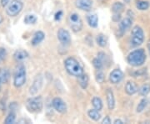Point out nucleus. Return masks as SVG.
I'll return each instance as SVG.
<instances>
[{
	"label": "nucleus",
	"instance_id": "obj_3",
	"mask_svg": "<svg viewBox=\"0 0 150 124\" xmlns=\"http://www.w3.org/2000/svg\"><path fill=\"white\" fill-rule=\"evenodd\" d=\"M144 41V32L143 29L139 26L135 25L132 29L131 32V39L130 44L133 47H139L141 44H143Z\"/></svg>",
	"mask_w": 150,
	"mask_h": 124
},
{
	"label": "nucleus",
	"instance_id": "obj_7",
	"mask_svg": "<svg viewBox=\"0 0 150 124\" xmlns=\"http://www.w3.org/2000/svg\"><path fill=\"white\" fill-rule=\"evenodd\" d=\"M69 24L72 30L75 33L79 32L83 29V20L76 13H73L69 16Z\"/></svg>",
	"mask_w": 150,
	"mask_h": 124
},
{
	"label": "nucleus",
	"instance_id": "obj_39",
	"mask_svg": "<svg viewBox=\"0 0 150 124\" xmlns=\"http://www.w3.org/2000/svg\"><path fill=\"white\" fill-rule=\"evenodd\" d=\"M2 84H3V83H2V81L0 80V91H1V86H2Z\"/></svg>",
	"mask_w": 150,
	"mask_h": 124
},
{
	"label": "nucleus",
	"instance_id": "obj_6",
	"mask_svg": "<svg viewBox=\"0 0 150 124\" xmlns=\"http://www.w3.org/2000/svg\"><path fill=\"white\" fill-rule=\"evenodd\" d=\"M26 108L30 113H39L43 109V100L41 97H35L27 100Z\"/></svg>",
	"mask_w": 150,
	"mask_h": 124
},
{
	"label": "nucleus",
	"instance_id": "obj_32",
	"mask_svg": "<svg viewBox=\"0 0 150 124\" xmlns=\"http://www.w3.org/2000/svg\"><path fill=\"white\" fill-rule=\"evenodd\" d=\"M102 123L103 124H110L111 123V119L110 118L107 116V117H105L102 120Z\"/></svg>",
	"mask_w": 150,
	"mask_h": 124
},
{
	"label": "nucleus",
	"instance_id": "obj_20",
	"mask_svg": "<svg viewBox=\"0 0 150 124\" xmlns=\"http://www.w3.org/2000/svg\"><path fill=\"white\" fill-rule=\"evenodd\" d=\"M88 116L89 117V118L92 119L93 121H95V122L99 121L101 118V114L99 113V111L96 110L95 108L88 110Z\"/></svg>",
	"mask_w": 150,
	"mask_h": 124
},
{
	"label": "nucleus",
	"instance_id": "obj_9",
	"mask_svg": "<svg viewBox=\"0 0 150 124\" xmlns=\"http://www.w3.org/2000/svg\"><path fill=\"white\" fill-rule=\"evenodd\" d=\"M52 105L54 109L56 110V112H58L59 113L64 114L67 112V104L65 103L63 99H61L59 97L54 98V100L52 102Z\"/></svg>",
	"mask_w": 150,
	"mask_h": 124
},
{
	"label": "nucleus",
	"instance_id": "obj_25",
	"mask_svg": "<svg viewBox=\"0 0 150 124\" xmlns=\"http://www.w3.org/2000/svg\"><path fill=\"white\" fill-rule=\"evenodd\" d=\"M92 105L93 108H95L98 111H101L103 109V101L101 98L98 97H94L92 99Z\"/></svg>",
	"mask_w": 150,
	"mask_h": 124
},
{
	"label": "nucleus",
	"instance_id": "obj_11",
	"mask_svg": "<svg viewBox=\"0 0 150 124\" xmlns=\"http://www.w3.org/2000/svg\"><path fill=\"white\" fill-rule=\"evenodd\" d=\"M123 73L120 69H114L109 75V81L112 84H118L123 80Z\"/></svg>",
	"mask_w": 150,
	"mask_h": 124
},
{
	"label": "nucleus",
	"instance_id": "obj_24",
	"mask_svg": "<svg viewBox=\"0 0 150 124\" xmlns=\"http://www.w3.org/2000/svg\"><path fill=\"white\" fill-rule=\"evenodd\" d=\"M10 77V74L8 69H0V80L3 84L7 83Z\"/></svg>",
	"mask_w": 150,
	"mask_h": 124
},
{
	"label": "nucleus",
	"instance_id": "obj_36",
	"mask_svg": "<svg viewBox=\"0 0 150 124\" xmlns=\"http://www.w3.org/2000/svg\"><path fill=\"white\" fill-rule=\"evenodd\" d=\"M114 124H123V122L121 120V119H115L114 122H113Z\"/></svg>",
	"mask_w": 150,
	"mask_h": 124
},
{
	"label": "nucleus",
	"instance_id": "obj_5",
	"mask_svg": "<svg viewBox=\"0 0 150 124\" xmlns=\"http://www.w3.org/2000/svg\"><path fill=\"white\" fill-rule=\"evenodd\" d=\"M23 8V4L20 0H10L6 6V13L9 17H15L21 13Z\"/></svg>",
	"mask_w": 150,
	"mask_h": 124
},
{
	"label": "nucleus",
	"instance_id": "obj_35",
	"mask_svg": "<svg viewBox=\"0 0 150 124\" xmlns=\"http://www.w3.org/2000/svg\"><path fill=\"white\" fill-rule=\"evenodd\" d=\"M9 2H10V0H1V5L3 7H6L8 4Z\"/></svg>",
	"mask_w": 150,
	"mask_h": 124
},
{
	"label": "nucleus",
	"instance_id": "obj_21",
	"mask_svg": "<svg viewBox=\"0 0 150 124\" xmlns=\"http://www.w3.org/2000/svg\"><path fill=\"white\" fill-rule=\"evenodd\" d=\"M149 2L147 0H138L136 2V8L140 11H145L149 8Z\"/></svg>",
	"mask_w": 150,
	"mask_h": 124
},
{
	"label": "nucleus",
	"instance_id": "obj_2",
	"mask_svg": "<svg viewBox=\"0 0 150 124\" xmlns=\"http://www.w3.org/2000/svg\"><path fill=\"white\" fill-rule=\"evenodd\" d=\"M64 67L71 76L79 77L83 73V69L79 62L74 57H69L64 60Z\"/></svg>",
	"mask_w": 150,
	"mask_h": 124
},
{
	"label": "nucleus",
	"instance_id": "obj_8",
	"mask_svg": "<svg viewBox=\"0 0 150 124\" xmlns=\"http://www.w3.org/2000/svg\"><path fill=\"white\" fill-rule=\"evenodd\" d=\"M43 76H42V75H41V74L38 75V76L35 77L33 82L32 86H30V88H29V94L32 95V96L36 95L38 92L41 90V88H42V86H43Z\"/></svg>",
	"mask_w": 150,
	"mask_h": 124
},
{
	"label": "nucleus",
	"instance_id": "obj_12",
	"mask_svg": "<svg viewBox=\"0 0 150 124\" xmlns=\"http://www.w3.org/2000/svg\"><path fill=\"white\" fill-rule=\"evenodd\" d=\"M75 6L83 11H89L93 7V0H75Z\"/></svg>",
	"mask_w": 150,
	"mask_h": 124
},
{
	"label": "nucleus",
	"instance_id": "obj_13",
	"mask_svg": "<svg viewBox=\"0 0 150 124\" xmlns=\"http://www.w3.org/2000/svg\"><path fill=\"white\" fill-rule=\"evenodd\" d=\"M124 90L125 92L129 95V96H133L135 93H137L139 91V87L137 86V84L132 81H128L125 84L124 86Z\"/></svg>",
	"mask_w": 150,
	"mask_h": 124
},
{
	"label": "nucleus",
	"instance_id": "obj_29",
	"mask_svg": "<svg viewBox=\"0 0 150 124\" xmlns=\"http://www.w3.org/2000/svg\"><path fill=\"white\" fill-rule=\"evenodd\" d=\"M15 120H16V116L14 113H10L8 115V117L6 118L5 121H4V123L6 124H12L15 123Z\"/></svg>",
	"mask_w": 150,
	"mask_h": 124
},
{
	"label": "nucleus",
	"instance_id": "obj_18",
	"mask_svg": "<svg viewBox=\"0 0 150 124\" xmlns=\"http://www.w3.org/2000/svg\"><path fill=\"white\" fill-rule=\"evenodd\" d=\"M78 81H79V84L82 89H84L85 90L86 88L88 86V82H89V77L88 76V74H85V73H83L81 76H79L78 77Z\"/></svg>",
	"mask_w": 150,
	"mask_h": 124
},
{
	"label": "nucleus",
	"instance_id": "obj_10",
	"mask_svg": "<svg viewBox=\"0 0 150 124\" xmlns=\"http://www.w3.org/2000/svg\"><path fill=\"white\" fill-rule=\"evenodd\" d=\"M57 37L59 42L64 45L69 44L71 42V36H70L69 32L64 29H62V28L59 29L57 33Z\"/></svg>",
	"mask_w": 150,
	"mask_h": 124
},
{
	"label": "nucleus",
	"instance_id": "obj_4",
	"mask_svg": "<svg viewBox=\"0 0 150 124\" xmlns=\"http://www.w3.org/2000/svg\"><path fill=\"white\" fill-rule=\"evenodd\" d=\"M26 68L23 65H19L17 66L14 76H13V85L16 88H19L24 85L26 81Z\"/></svg>",
	"mask_w": 150,
	"mask_h": 124
},
{
	"label": "nucleus",
	"instance_id": "obj_23",
	"mask_svg": "<svg viewBox=\"0 0 150 124\" xmlns=\"http://www.w3.org/2000/svg\"><path fill=\"white\" fill-rule=\"evenodd\" d=\"M139 94L141 97H146L150 93V83H145L139 88Z\"/></svg>",
	"mask_w": 150,
	"mask_h": 124
},
{
	"label": "nucleus",
	"instance_id": "obj_15",
	"mask_svg": "<svg viewBox=\"0 0 150 124\" xmlns=\"http://www.w3.org/2000/svg\"><path fill=\"white\" fill-rule=\"evenodd\" d=\"M106 98H107V105L108 110L112 111L115 108V97H114L113 92L109 88L106 91Z\"/></svg>",
	"mask_w": 150,
	"mask_h": 124
},
{
	"label": "nucleus",
	"instance_id": "obj_17",
	"mask_svg": "<svg viewBox=\"0 0 150 124\" xmlns=\"http://www.w3.org/2000/svg\"><path fill=\"white\" fill-rule=\"evenodd\" d=\"M45 38V34L43 31H37L33 34V39L31 40V44L33 45H38V44H40Z\"/></svg>",
	"mask_w": 150,
	"mask_h": 124
},
{
	"label": "nucleus",
	"instance_id": "obj_41",
	"mask_svg": "<svg viewBox=\"0 0 150 124\" xmlns=\"http://www.w3.org/2000/svg\"><path fill=\"white\" fill-rule=\"evenodd\" d=\"M149 104H150V98H149Z\"/></svg>",
	"mask_w": 150,
	"mask_h": 124
},
{
	"label": "nucleus",
	"instance_id": "obj_14",
	"mask_svg": "<svg viewBox=\"0 0 150 124\" xmlns=\"http://www.w3.org/2000/svg\"><path fill=\"white\" fill-rule=\"evenodd\" d=\"M132 24H133V19L131 18H125L120 22L118 29H119V32L121 34V35H123V34L132 26Z\"/></svg>",
	"mask_w": 150,
	"mask_h": 124
},
{
	"label": "nucleus",
	"instance_id": "obj_1",
	"mask_svg": "<svg viewBox=\"0 0 150 124\" xmlns=\"http://www.w3.org/2000/svg\"><path fill=\"white\" fill-rule=\"evenodd\" d=\"M147 55L144 49H137L130 52L127 56V61L129 65L134 67H139L145 63Z\"/></svg>",
	"mask_w": 150,
	"mask_h": 124
},
{
	"label": "nucleus",
	"instance_id": "obj_38",
	"mask_svg": "<svg viewBox=\"0 0 150 124\" xmlns=\"http://www.w3.org/2000/svg\"><path fill=\"white\" fill-rule=\"evenodd\" d=\"M148 48H149V54H150V42L149 44H148Z\"/></svg>",
	"mask_w": 150,
	"mask_h": 124
},
{
	"label": "nucleus",
	"instance_id": "obj_26",
	"mask_svg": "<svg viewBox=\"0 0 150 124\" xmlns=\"http://www.w3.org/2000/svg\"><path fill=\"white\" fill-rule=\"evenodd\" d=\"M124 9V4L121 2H115L112 6V11L113 14H121Z\"/></svg>",
	"mask_w": 150,
	"mask_h": 124
},
{
	"label": "nucleus",
	"instance_id": "obj_28",
	"mask_svg": "<svg viewBox=\"0 0 150 124\" xmlns=\"http://www.w3.org/2000/svg\"><path fill=\"white\" fill-rule=\"evenodd\" d=\"M38 20V18L34 14H28L24 18V23L26 24H33Z\"/></svg>",
	"mask_w": 150,
	"mask_h": 124
},
{
	"label": "nucleus",
	"instance_id": "obj_33",
	"mask_svg": "<svg viewBox=\"0 0 150 124\" xmlns=\"http://www.w3.org/2000/svg\"><path fill=\"white\" fill-rule=\"evenodd\" d=\"M62 15H63L62 11H59V12L55 14V20H60V19H61Z\"/></svg>",
	"mask_w": 150,
	"mask_h": 124
},
{
	"label": "nucleus",
	"instance_id": "obj_16",
	"mask_svg": "<svg viewBox=\"0 0 150 124\" xmlns=\"http://www.w3.org/2000/svg\"><path fill=\"white\" fill-rule=\"evenodd\" d=\"M13 58L17 62H22L28 58V53L23 49H18L13 54Z\"/></svg>",
	"mask_w": 150,
	"mask_h": 124
},
{
	"label": "nucleus",
	"instance_id": "obj_19",
	"mask_svg": "<svg viewBox=\"0 0 150 124\" xmlns=\"http://www.w3.org/2000/svg\"><path fill=\"white\" fill-rule=\"evenodd\" d=\"M87 22L92 28H96L98 23V18L96 14H90L87 15Z\"/></svg>",
	"mask_w": 150,
	"mask_h": 124
},
{
	"label": "nucleus",
	"instance_id": "obj_40",
	"mask_svg": "<svg viewBox=\"0 0 150 124\" xmlns=\"http://www.w3.org/2000/svg\"><path fill=\"white\" fill-rule=\"evenodd\" d=\"M2 60H3V59H1V57H0V62H1V61H2Z\"/></svg>",
	"mask_w": 150,
	"mask_h": 124
},
{
	"label": "nucleus",
	"instance_id": "obj_37",
	"mask_svg": "<svg viewBox=\"0 0 150 124\" xmlns=\"http://www.w3.org/2000/svg\"><path fill=\"white\" fill-rule=\"evenodd\" d=\"M3 20H4V18H3V16H2V15H0V24L3 22Z\"/></svg>",
	"mask_w": 150,
	"mask_h": 124
},
{
	"label": "nucleus",
	"instance_id": "obj_27",
	"mask_svg": "<svg viewBox=\"0 0 150 124\" xmlns=\"http://www.w3.org/2000/svg\"><path fill=\"white\" fill-rule=\"evenodd\" d=\"M107 37L103 34H99L96 38V43L100 47H105L107 44Z\"/></svg>",
	"mask_w": 150,
	"mask_h": 124
},
{
	"label": "nucleus",
	"instance_id": "obj_30",
	"mask_svg": "<svg viewBox=\"0 0 150 124\" xmlns=\"http://www.w3.org/2000/svg\"><path fill=\"white\" fill-rule=\"evenodd\" d=\"M93 65L97 70H101L103 68V65L102 59H100L98 57L93 59Z\"/></svg>",
	"mask_w": 150,
	"mask_h": 124
},
{
	"label": "nucleus",
	"instance_id": "obj_31",
	"mask_svg": "<svg viewBox=\"0 0 150 124\" xmlns=\"http://www.w3.org/2000/svg\"><path fill=\"white\" fill-rule=\"evenodd\" d=\"M95 79H96V81L99 84H102L104 82V80H105V76H104V73L102 72V71H98L96 74V76H95Z\"/></svg>",
	"mask_w": 150,
	"mask_h": 124
},
{
	"label": "nucleus",
	"instance_id": "obj_34",
	"mask_svg": "<svg viewBox=\"0 0 150 124\" xmlns=\"http://www.w3.org/2000/svg\"><path fill=\"white\" fill-rule=\"evenodd\" d=\"M6 109V104L5 102H4V101H0V110H2V111H5Z\"/></svg>",
	"mask_w": 150,
	"mask_h": 124
},
{
	"label": "nucleus",
	"instance_id": "obj_22",
	"mask_svg": "<svg viewBox=\"0 0 150 124\" xmlns=\"http://www.w3.org/2000/svg\"><path fill=\"white\" fill-rule=\"evenodd\" d=\"M149 100L146 98V97H144V98H142L141 100H140L139 103L138 104V106H137V108H136V112L138 113H142V112H144L145 110V108H147V106H148V104H149Z\"/></svg>",
	"mask_w": 150,
	"mask_h": 124
}]
</instances>
